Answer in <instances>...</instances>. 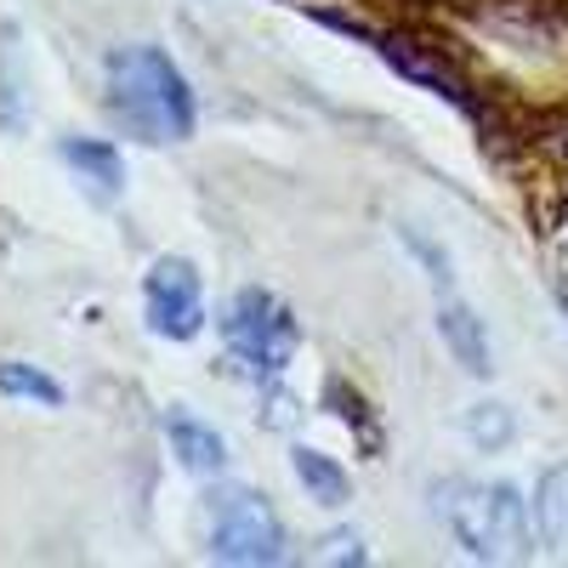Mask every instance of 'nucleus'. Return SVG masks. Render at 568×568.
Returning a JSON list of instances; mask_svg holds the SVG:
<instances>
[{
    "mask_svg": "<svg viewBox=\"0 0 568 568\" xmlns=\"http://www.w3.org/2000/svg\"><path fill=\"white\" fill-rule=\"evenodd\" d=\"M535 524H540V540L568 557V466L546 471L540 478V495H535Z\"/></svg>",
    "mask_w": 568,
    "mask_h": 568,
    "instance_id": "obj_10",
    "label": "nucleus"
},
{
    "mask_svg": "<svg viewBox=\"0 0 568 568\" xmlns=\"http://www.w3.org/2000/svg\"><path fill=\"white\" fill-rule=\"evenodd\" d=\"M291 466H296V478H302V489L318 500V506H347V495H353V484H347V471H342V460H329V455H318V449H291Z\"/></svg>",
    "mask_w": 568,
    "mask_h": 568,
    "instance_id": "obj_9",
    "label": "nucleus"
},
{
    "mask_svg": "<svg viewBox=\"0 0 568 568\" xmlns=\"http://www.w3.org/2000/svg\"><path fill=\"white\" fill-rule=\"evenodd\" d=\"M142 313H149V329H154V336H171V342L200 336V324H205V296H200L194 262L160 256L149 273H142Z\"/></svg>",
    "mask_w": 568,
    "mask_h": 568,
    "instance_id": "obj_5",
    "label": "nucleus"
},
{
    "mask_svg": "<svg viewBox=\"0 0 568 568\" xmlns=\"http://www.w3.org/2000/svg\"><path fill=\"white\" fill-rule=\"evenodd\" d=\"M109 114L136 142H187L194 136V85L160 45H120L109 58Z\"/></svg>",
    "mask_w": 568,
    "mask_h": 568,
    "instance_id": "obj_1",
    "label": "nucleus"
},
{
    "mask_svg": "<svg viewBox=\"0 0 568 568\" xmlns=\"http://www.w3.org/2000/svg\"><path fill=\"white\" fill-rule=\"evenodd\" d=\"M438 336H444V347L460 358V369H471V375H489V369H495L489 336H484V324H478V313H471V307L444 302V307H438Z\"/></svg>",
    "mask_w": 568,
    "mask_h": 568,
    "instance_id": "obj_7",
    "label": "nucleus"
},
{
    "mask_svg": "<svg viewBox=\"0 0 568 568\" xmlns=\"http://www.w3.org/2000/svg\"><path fill=\"white\" fill-rule=\"evenodd\" d=\"M211 551L222 562H284V524L256 489H222L211 495Z\"/></svg>",
    "mask_w": 568,
    "mask_h": 568,
    "instance_id": "obj_4",
    "label": "nucleus"
},
{
    "mask_svg": "<svg viewBox=\"0 0 568 568\" xmlns=\"http://www.w3.org/2000/svg\"><path fill=\"white\" fill-rule=\"evenodd\" d=\"M98 194H120L125 187V160H120V149L114 142H103V136H69L63 149H58Z\"/></svg>",
    "mask_w": 568,
    "mask_h": 568,
    "instance_id": "obj_8",
    "label": "nucleus"
},
{
    "mask_svg": "<svg viewBox=\"0 0 568 568\" xmlns=\"http://www.w3.org/2000/svg\"><path fill=\"white\" fill-rule=\"evenodd\" d=\"M222 342L256 382H278L302 342V324L273 291H233V302L222 313Z\"/></svg>",
    "mask_w": 568,
    "mask_h": 568,
    "instance_id": "obj_3",
    "label": "nucleus"
},
{
    "mask_svg": "<svg viewBox=\"0 0 568 568\" xmlns=\"http://www.w3.org/2000/svg\"><path fill=\"white\" fill-rule=\"evenodd\" d=\"M433 511L455 546L478 562H524L535 551V524L529 506L511 484H484V478H438L433 484Z\"/></svg>",
    "mask_w": 568,
    "mask_h": 568,
    "instance_id": "obj_2",
    "label": "nucleus"
},
{
    "mask_svg": "<svg viewBox=\"0 0 568 568\" xmlns=\"http://www.w3.org/2000/svg\"><path fill=\"white\" fill-rule=\"evenodd\" d=\"M404 245H409V251H415V256H420L426 267H433V278L444 284V291H449V278H455V273H449V256H444L438 245H426V240H420V233H415V227H404Z\"/></svg>",
    "mask_w": 568,
    "mask_h": 568,
    "instance_id": "obj_12",
    "label": "nucleus"
},
{
    "mask_svg": "<svg viewBox=\"0 0 568 568\" xmlns=\"http://www.w3.org/2000/svg\"><path fill=\"white\" fill-rule=\"evenodd\" d=\"M165 438H171V455H176L187 471H194V478H216V471L227 466L222 433H216V426H205L200 415L171 409V415H165Z\"/></svg>",
    "mask_w": 568,
    "mask_h": 568,
    "instance_id": "obj_6",
    "label": "nucleus"
},
{
    "mask_svg": "<svg viewBox=\"0 0 568 568\" xmlns=\"http://www.w3.org/2000/svg\"><path fill=\"white\" fill-rule=\"evenodd\" d=\"M0 387H7V398H29V404H40V409H58L63 404V387L52 382L45 369H34V364H7L0 369Z\"/></svg>",
    "mask_w": 568,
    "mask_h": 568,
    "instance_id": "obj_11",
    "label": "nucleus"
}]
</instances>
